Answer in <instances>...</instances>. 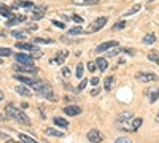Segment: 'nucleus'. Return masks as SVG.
Listing matches in <instances>:
<instances>
[{"mask_svg": "<svg viewBox=\"0 0 159 143\" xmlns=\"http://www.w3.org/2000/svg\"><path fill=\"white\" fill-rule=\"evenodd\" d=\"M67 56H69V51L62 49L61 53L57 54V57H56L54 60H52V62H54V64H59V65H61V64H64V60H65V57H67Z\"/></svg>", "mask_w": 159, "mask_h": 143, "instance_id": "6ab92c4d", "label": "nucleus"}, {"mask_svg": "<svg viewBox=\"0 0 159 143\" xmlns=\"http://www.w3.org/2000/svg\"><path fill=\"white\" fill-rule=\"evenodd\" d=\"M150 2H154V0H150Z\"/></svg>", "mask_w": 159, "mask_h": 143, "instance_id": "603ef678", "label": "nucleus"}, {"mask_svg": "<svg viewBox=\"0 0 159 143\" xmlns=\"http://www.w3.org/2000/svg\"><path fill=\"white\" fill-rule=\"evenodd\" d=\"M64 113L69 114V116H78L80 113H81V108L76 107V105H70V107H65L64 108Z\"/></svg>", "mask_w": 159, "mask_h": 143, "instance_id": "f8f14e48", "label": "nucleus"}, {"mask_svg": "<svg viewBox=\"0 0 159 143\" xmlns=\"http://www.w3.org/2000/svg\"><path fill=\"white\" fill-rule=\"evenodd\" d=\"M108 22V18H105V16H100V18H97L94 22H92L89 27H88V32H97V30H100L105 24Z\"/></svg>", "mask_w": 159, "mask_h": 143, "instance_id": "20e7f679", "label": "nucleus"}, {"mask_svg": "<svg viewBox=\"0 0 159 143\" xmlns=\"http://www.w3.org/2000/svg\"><path fill=\"white\" fill-rule=\"evenodd\" d=\"M5 143H21V141H15V140H8V141H5Z\"/></svg>", "mask_w": 159, "mask_h": 143, "instance_id": "49530a36", "label": "nucleus"}, {"mask_svg": "<svg viewBox=\"0 0 159 143\" xmlns=\"http://www.w3.org/2000/svg\"><path fill=\"white\" fill-rule=\"evenodd\" d=\"M83 73H84V67H83V64H78V67H76V78H83Z\"/></svg>", "mask_w": 159, "mask_h": 143, "instance_id": "c756f323", "label": "nucleus"}, {"mask_svg": "<svg viewBox=\"0 0 159 143\" xmlns=\"http://www.w3.org/2000/svg\"><path fill=\"white\" fill-rule=\"evenodd\" d=\"M15 91H16V92H18L19 96H24V97H29V96L32 94V91H30V89H27L25 86H21V84H19V86H16V89H15Z\"/></svg>", "mask_w": 159, "mask_h": 143, "instance_id": "f3484780", "label": "nucleus"}, {"mask_svg": "<svg viewBox=\"0 0 159 143\" xmlns=\"http://www.w3.org/2000/svg\"><path fill=\"white\" fill-rule=\"evenodd\" d=\"M15 59H16L19 64H22V65H34V57H30V56H27V54L18 53V54L15 56Z\"/></svg>", "mask_w": 159, "mask_h": 143, "instance_id": "9d476101", "label": "nucleus"}, {"mask_svg": "<svg viewBox=\"0 0 159 143\" xmlns=\"http://www.w3.org/2000/svg\"><path fill=\"white\" fill-rule=\"evenodd\" d=\"M135 78H137L139 81H142V83H150V81H156L157 80V76L154 73H143V72L137 73Z\"/></svg>", "mask_w": 159, "mask_h": 143, "instance_id": "1a4fd4ad", "label": "nucleus"}, {"mask_svg": "<svg viewBox=\"0 0 159 143\" xmlns=\"http://www.w3.org/2000/svg\"><path fill=\"white\" fill-rule=\"evenodd\" d=\"M123 51H124V53H127V54H130V56H134V54H135V51H134V49H130V48H124Z\"/></svg>", "mask_w": 159, "mask_h": 143, "instance_id": "a19ab883", "label": "nucleus"}, {"mask_svg": "<svg viewBox=\"0 0 159 143\" xmlns=\"http://www.w3.org/2000/svg\"><path fill=\"white\" fill-rule=\"evenodd\" d=\"M34 91L38 96H42V97H45L51 102H56V96H54V92H52V87H51L49 83H43V81L38 80V83L34 86Z\"/></svg>", "mask_w": 159, "mask_h": 143, "instance_id": "f03ea898", "label": "nucleus"}, {"mask_svg": "<svg viewBox=\"0 0 159 143\" xmlns=\"http://www.w3.org/2000/svg\"><path fill=\"white\" fill-rule=\"evenodd\" d=\"M154 119H156V123H159V113L156 114V118H154Z\"/></svg>", "mask_w": 159, "mask_h": 143, "instance_id": "09e8293b", "label": "nucleus"}, {"mask_svg": "<svg viewBox=\"0 0 159 143\" xmlns=\"http://www.w3.org/2000/svg\"><path fill=\"white\" fill-rule=\"evenodd\" d=\"M2 100H3V92L0 91V102H2Z\"/></svg>", "mask_w": 159, "mask_h": 143, "instance_id": "de8ad7c7", "label": "nucleus"}, {"mask_svg": "<svg viewBox=\"0 0 159 143\" xmlns=\"http://www.w3.org/2000/svg\"><path fill=\"white\" fill-rule=\"evenodd\" d=\"M91 83L94 84V87H96V86L99 84V78H97V76H94V78H92V80H91Z\"/></svg>", "mask_w": 159, "mask_h": 143, "instance_id": "c03bdc74", "label": "nucleus"}, {"mask_svg": "<svg viewBox=\"0 0 159 143\" xmlns=\"http://www.w3.org/2000/svg\"><path fill=\"white\" fill-rule=\"evenodd\" d=\"M54 124L59 126V127H62V129H67L69 127V123L65 121L64 118H61V116H56V118H54Z\"/></svg>", "mask_w": 159, "mask_h": 143, "instance_id": "4be33fe9", "label": "nucleus"}, {"mask_svg": "<svg viewBox=\"0 0 159 143\" xmlns=\"http://www.w3.org/2000/svg\"><path fill=\"white\" fill-rule=\"evenodd\" d=\"M45 132H46V135H52V137H57V138H62L64 137V132L57 131V129H52V127H48Z\"/></svg>", "mask_w": 159, "mask_h": 143, "instance_id": "aec40b11", "label": "nucleus"}, {"mask_svg": "<svg viewBox=\"0 0 159 143\" xmlns=\"http://www.w3.org/2000/svg\"><path fill=\"white\" fill-rule=\"evenodd\" d=\"M83 34V29L81 27H72V29H69V32H67V35L69 37H73V35H81Z\"/></svg>", "mask_w": 159, "mask_h": 143, "instance_id": "bb28decb", "label": "nucleus"}, {"mask_svg": "<svg viewBox=\"0 0 159 143\" xmlns=\"http://www.w3.org/2000/svg\"><path fill=\"white\" fill-rule=\"evenodd\" d=\"M154 42H156V35L154 34H148V35L143 37V43L145 45H153Z\"/></svg>", "mask_w": 159, "mask_h": 143, "instance_id": "5701e85b", "label": "nucleus"}, {"mask_svg": "<svg viewBox=\"0 0 159 143\" xmlns=\"http://www.w3.org/2000/svg\"><path fill=\"white\" fill-rule=\"evenodd\" d=\"M113 81H115V78H113V76H108V78H105V83H103L105 89H107V91H110V89L113 87Z\"/></svg>", "mask_w": 159, "mask_h": 143, "instance_id": "cd10ccee", "label": "nucleus"}, {"mask_svg": "<svg viewBox=\"0 0 159 143\" xmlns=\"http://www.w3.org/2000/svg\"><path fill=\"white\" fill-rule=\"evenodd\" d=\"M45 15H46V10L43 7H35L34 13H32V19H42V18H45Z\"/></svg>", "mask_w": 159, "mask_h": 143, "instance_id": "ddd939ff", "label": "nucleus"}, {"mask_svg": "<svg viewBox=\"0 0 159 143\" xmlns=\"http://www.w3.org/2000/svg\"><path fill=\"white\" fill-rule=\"evenodd\" d=\"M139 10H140V5H134V7H132L130 10H127V11L124 13V15H126V16H130V15H135V13H137Z\"/></svg>", "mask_w": 159, "mask_h": 143, "instance_id": "c85d7f7f", "label": "nucleus"}, {"mask_svg": "<svg viewBox=\"0 0 159 143\" xmlns=\"http://www.w3.org/2000/svg\"><path fill=\"white\" fill-rule=\"evenodd\" d=\"M78 2H80V0H73V3H75V5H76V3H78Z\"/></svg>", "mask_w": 159, "mask_h": 143, "instance_id": "3c124183", "label": "nucleus"}, {"mask_svg": "<svg viewBox=\"0 0 159 143\" xmlns=\"http://www.w3.org/2000/svg\"><path fill=\"white\" fill-rule=\"evenodd\" d=\"M147 94H148L150 103H154L159 99V87H148L147 89Z\"/></svg>", "mask_w": 159, "mask_h": 143, "instance_id": "9b49d317", "label": "nucleus"}, {"mask_svg": "<svg viewBox=\"0 0 159 143\" xmlns=\"http://www.w3.org/2000/svg\"><path fill=\"white\" fill-rule=\"evenodd\" d=\"M126 27V22L124 21H118L115 25H113V30H119V29H124Z\"/></svg>", "mask_w": 159, "mask_h": 143, "instance_id": "72a5a7b5", "label": "nucleus"}, {"mask_svg": "<svg viewBox=\"0 0 159 143\" xmlns=\"http://www.w3.org/2000/svg\"><path fill=\"white\" fill-rule=\"evenodd\" d=\"M148 59L154 64H157L159 65V54H157V51H150V54H148Z\"/></svg>", "mask_w": 159, "mask_h": 143, "instance_id": "a878e982", "label": "nucleus"}, {"mask_svg": "<svg viewBox=\"0 0 159 143\" xmlns=\"http://www.w3.org/2000/svg\"><path fill=\"white\" fill-rule=\"evenodd\" d=\"M13 7H15V8H35V5L32 3V2H24V0H16V2L15 3H13Z\"/></svg>", "mask_w": 159, "mask_h": 143, "instance_id": "2eb2a0df", "label": "nucleus"}, {"mask_svg": "<svg viewBox=\"0 0 159 143\" xmlns=\"http://www.w3.org/2000/svg\"><path fill=\"white\" fill-rule=\"evenodd\" d=\"M99 92H100V91H99L97 87H96V89H92V91H91V94H92V96H97Z\"/></svg>", "mask_w": 159, "mask_h": 143, "instance_id": "a18cd8bd", "label": "nucleus"}, {"mask_svg": "<svg viewBox=\"0 0 159 143\" xmlns=\"http://www.w3.org/2000/svg\"><path fill=\"white\" fill-rule=\"evenodd\" d=\"M34 43H52V40L51 38H40V37H37V38H34Z\"/></svg>", "mask_w": 159, "mask_h": 143, "instance_id": "473e14b6", "label": "nucleus"}, {"mask_svg": "<svg viewBox=\"0 0 159 143\" xmlns=\"http://www.w3.org/2000/svg\"><path fill=\"white\" fill-rule=\"evenodd\" d=\"M13 53H11V49H8V48H0V56H11Z\"/></svg>", "mask_w": 159, "mask_h": 143, "instance_id": "c9c22d12", "label": "nucleus"}, {"mask_svg": "<svg viewBox=\"0 0 159 143\" xmlns=\"http://www.w3.org/2000/svg\"><path fill=\"white\" fill-rule=\"evenodd\" d=\"M2 119H5V116H3V114H0V121H2Z\"/></svg>", "mask_w": 159, "mask_h": 143, "instance_id": "8fccbe9b", "label": "nucleus"}, {"mask_svg": "<svg viewBox=\"0 0 159 143\" xmlns=\"http://www.w3.org/2000/svg\"><path fill=\"white\" fill-rule=\"evenodd\" d=\"M13 69L25 73V76H32V73H37V72H38L34 65H22V64H15V65H13Z\"/></svg>", "mask_w": 159, "mask_h": 143, "instance_id": "0eeeda50", "label": "nucleus"}, {"mask_svg": "<svg viewBox=\"0 0 159 143\" xmlns=\"http://www.w3.org/2000/svg\"><path fill=\"white\" fill-rule=\"evenodd\" d=\"M52 24H54L56 27H59V29H64V27H65V25H64L62 22H59V21H52Z\"/></svg>", "mask_w": 159, "mask_h": 143, "instance_id": "37998d69", "label": "nucleus"}, {"mask_svg": "<svg viewBox=\"0 0 159 143\" xmlns=\"http://www.w3.org/2000/svg\"><path fill=\"white\" fill-rule=\"evenodd\" d=\"M142 123H143L142 118H134V119H132V121H130V132L137 131V129L142 126Z\"/></svg>", "mask_w": 159, "mask_h": 143, "instance_id": "412c9836", "label": "nucleus"}, {"mask_svg": "<svg viewBox=\"0 0 159 143\" xmlns=\"http://www.w3.org/2000/svg\"><path fill=\"white\" fill-rule=\"evenodd\" d=\"M16 48H18V49H24V51H30V53H34V51H37V49H38L35 45H30V43H22V42H18V43H16Z\"/></svg>", "mask_w": 159, "mask_h": 143, "instance_id": "4468645a", "label": "nucleus"}, {"mask_svg": "<svg viewBox=\"0 0 159 143\" xmlns=\"http://www.w3.org/2000/svg\"><path fill=\"white\" fill-rule=\"evenodd\" d=\"M130 121H132V116H130L129 111L121 113V114H119L118 118H116L118 127H123V129H126V131H129V132H130Z\"/></svg>", "mask_w": 159, "mask_h": 143, "instance_id": "7ed1b4c3", "label": "nucleus"}, {"mask_svg": "<svg viewBox=\"0 0 159 143\" xmlns=\"http://www.w3.org/2000/svg\"><path fill=\"white\" fill-rule=\"evenodd\" d=\"M5 113H7V116L8 118H11V119H15L16 123H19V124H24V126H30V119H29V116L25 114L24 111H21L19 108H16L13 103H8L7 105V108H5Z\"/></svg>", "mask_w": 159, "mask_h": 143, "instance_id": "f257e3e1", "label": "nucleus"}, {"mask_svg": "<svg viewBox=\"0 0 159 143\" xmlns=\"http://www.w3.org/2000/svg\"><path fill=\"white\" fill-rule=\"evenodd\" d=\"M19 141H21V143H38V141H35L32 137L25 135V134H19Z\"/></svg>", "mask_w": 159, "mask_h": 143, "instance_id": "b1692460", "label": "nucleus"}, {"mask_svg": "<svg viewBox=\"0 0 159 143\" xmlns=\"http://www.w3.org/2000/svg\"><path fill=\"white\" fill-rule=\"evenodd\" d=\"M96 64H97V67H99L100 72H105V70H107V67H108V62H107V59H105V57L96 59Z\"/></svg>", "mask_w": 159, "mask_h": 143, "instance_id": "a211bd4d", "label": "nucleus"}, {"mask_svg": "<svg viewBox=\"0 0 159 143\" xmlns=\"http://www.w3.org/2000/svg\"><path fill=\"white\" fill-rule=\"evenodd\" d=\"M86 84H88V80H83L81 83H80V86H78V89H76V91H78V92H80V91H83V89L86 87Z\"/></svg>", "mask_w": 159, "mask_h": 143, "instance_id": "ea45409f", "label": "nucleus"}, {"mask_svg": "<svg viewBox=\"0 0 159 143\" xmlns=\"http://www.w3.org/2000/svg\"><path fill=\"white\" fill-rule=\"evenodd\" d=\"M70 75H72V70H70L69 67H64V69H62V76H64V78H69Z\"/></svg>", "mask_w": 159, "mask_h": 143, "instance_id": "e433bc0d", "label": "nucleus"}, {"mask_svg": "<svg viewBox=\"0 0 159 143\" xmlns=\"http://www.w3.org/2000/svg\"><path fill=\"white\" fill-rule=\"evenodd\" d=\"M115 143H134L130 138H127V137H119V138H116L115 140Z\"/></svg>", "mask_w": 159, "mask_h": 143, "instance_id": "f704fd0d", "label": "nucleus"}, {"mask_svg": "<svg viewBox=\"0 0 159 143\" xmlns=\"http://www.w3.org/2000/svg\"><path fill=\"white\" fill-rule=\"evenodd\" d=\"M96 67H97V64H96V62H89V64H88L89 72H96Z\"/></svg>", "mask_w": 159, "mask_h": 143, "instance_id": "58836bf2", "label": "nucleus"}, {"mask_svg": "<svg viewBox=\"0 0 159 143\" xmlns=\"http://www.w3.org/2000/svg\"><path fill=\"white\" fill-rule=\"evenodd\" d=\"M72 19H73L75 22H80V24L83 22V18H80V16H76V15H73V16H72Z\"/></svg>", "mask_w": 159, "mask_h": 143, "instance_id": "79ce46f5", "label": "nucleus"}, {"mask_svg": "<svg viewBox=\"0 0 159 143\" xmlns=\"http://www.w3.org/2000/svg\"><path fill=\"white\" fill-rule=\"evenodd\" d=\"M0 15L2 16H7V18H13V13L10 11V8L8 7H3V5H0Z\"/></svg>", "mask_w": 159, "mask_h": 143, "instance_id": "393cba45", "label": "nucleus"}, {"mask_svg": "<svg viewBox=\"0 0 159 143\" xmlns=\"http://www.w3.org/2000/svg\"><path fill=\"white\" fill-rule=\"evenodd\" d=\"M99 3V0H80L76 5H96Z\"/></svg>", "mask_w": 159, "mask_h": 143, "instance_id": "7c9ffc66", "label": "nucleus"}, {"mask_svg": "<svg viewBox=\"0 0 159 143\" xmlns=\"http://www.w3.org/2000/svg\"><path fill=\"white\" fill-rule=\"evenodd\" d=\"M15 38H18V40H22V38H25V34L24 32H21V30H13V34H11Z\"/></svg>", "mask_w": 159, "mask_h": 143, "instance_id": "2f4dec72", "label": "nucleus"}, {"mask_svg": "<svg viewBox=\"0 0 159 143\" xmlns=\"http://www.w3.org/2000/svg\"><path fill=\"white\" fill-rule=\"evenodd\" d=\"M88 140L91 143H102L103 135H102V132L99 131V129H91V131L88 132Z\"/></svg>", "mask_w": 159, "mask_h": 143, "instance_id": "423d86ee", "label": "nucleus"}, {"mask_svg": "<svg viewBox=\"0 0 159 143\" xmlns=\"http://www.w3.org/2000/svg\"><path fill=\"white\" fill-rule=\"evenodd\" d=\"M13 78H15V80H18L19 83H24V84L30 86V87H34V86L38 83V80H37V78H34V76H25V75H13Z\"/></svg>", "mask_w": 159, "mask_h": 143, "instance_id": "39448f33", "label": "nucleus"}, {"mask_svg": "<svg viewBox=\"0 0 159 143\" xmlns=\"http://www.w3.org/2000/svg\"><path fill=\"white\" fill-rule=\"evenodd\" d=\"M24 21H25V16H24V15H16V16H13L11 19H8L7 25H16V24L24 22Z\"/></svg>", "mask_w": 159, "mask_h": 143, "instance_id": "dca6fc26", "label": "nucleus"}, {"mask_svg": "<svg viewBox=\"0 0 159 143\" xmlns=\"http://www.w3.org/2000/svg\"><path fill=\"white\" fill-rule=\"evenodd\" d=\"M0 64H2V59H0Z\"/></svg>", "mask_w": 159, "mask_h": 143, "instance_id": "864d4df0", "label": "nucleus"}, {"mask_svg": "<svg viewBox=\"0 0 159 143\" xmlns=\"http://www.w3.org/2000/svg\"><path fill=\"white\" fill-rule=\"evenodd\" d=\"M118 46H119V43H118L116 40H110V42L100 43V45L96 48V51H97V53H105V51H108L110 48H118Z\"/></svg>", "mask_w": 159, "mask_h": 143, "instance_id": "6e6552de", "label": "nucleus"}, {"mask_svg": "<svg viewBox=\"0 0 159 143\" xmlns=\"http://www.w3.org/2000/svg\"><path fill=\"white\" fill-rule=\"evenodd\" d=\"M121 51H123L121 48H115V49H111V51H110V53H108L107 56H108V57H111V56H116L118 53H121Z\"/></svg>", "mask_w": 159, "mask_h": 143, "instance_id": "4c0bfd02", "label": "nucleus"}]
</instances>
